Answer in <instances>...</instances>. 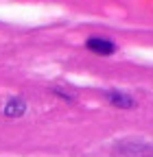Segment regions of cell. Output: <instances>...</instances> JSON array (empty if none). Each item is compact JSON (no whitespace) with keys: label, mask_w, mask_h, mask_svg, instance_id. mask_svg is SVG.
Here are the masks:
<instances>
[{"label":"cell","mask_w":153,"mask_h":157,"mask_svg":"<svg viewBox=\"0 0 153 157\" xmlns=\"http://www.w3.org/2000/svg\"><path fill=\"white\" fill-rule=\"evenodd\" d=\"M22 109H24L22 103H15V101H13V103L7 107V113H9V116H15V113H22Z\"/></svg>","instance_id":"cell-2"},{"label":"cell","mask_w":153,"mask_h":157,"mask_svg":"<svg viewBox=\"0 0 153 157\" xmlns=\"http://www.w3.org/2000/svg\"><path fill=\"white\" fill-rule=\"evenodd\" d=\"M88 46H90L94 52H101V55H109V52L114 50V46L107 42V39H96V37H94V39H90V42H88Z\"/></svg>","instance_id":"cell-1"}]
</instances>
